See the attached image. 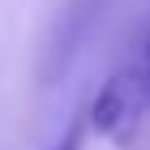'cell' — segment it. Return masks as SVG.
Here are the masks:
<instances>
[{"label": "cell", "instance_id": "obj_1", "mask_svg": "<svg viewBox=\"0 0 150 150\" xmlns=\"http://www.w3.org/2000/svg\"><path fill=\"white\" fill-rule=\"evenodd\" d=\"M86 129H90L86 120H73V125L52 142V150H86Z\"/></svg>", "mask_w": 150, "mask_h": 150}, {"label": "cell", "instance_id": "obj_2", "mask_svg": "<svg viewBox=\"0 0 150 150\" xmlns=\"http://www.w3.org/2000/svg\"><path fill=\"white\" fill-rule=\"evenodd\" d=\"M133 69H137L142 86H146V99H150V39H146V43H142V56L133 60Z\"/></svg>", "mask_w": 150, "mask_h": 150}]
</instances>
